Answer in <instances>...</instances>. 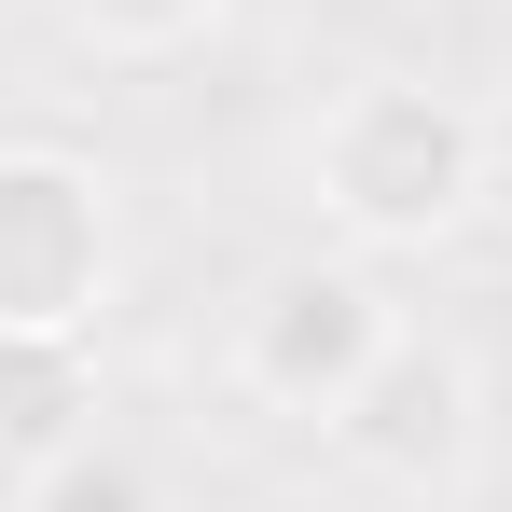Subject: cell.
I'll return each instance as SVG.
<instances>
[{
  "label": "cell",
  "instance_id": "obj_4",
  "mask_svg": "<svg viewBox=\"0 0 512 512\" xmlns=\"http://www.w3.org/2000/svg\"><path fill=\"white\" fill-rule=\"evenodd\" d=\"M402 333L374 263H277L250 305H236V388L263 416H333L346 388L374 374V346Z\"/></svg>",
  "mask_w": 512,
  "mask_h": 512
},
{
  "label": "cell",
  "instance_id": "obj_7",
  "mask_svg": "<svg viewBox=\"0 0 512 512\" xmlns=\"http://www.w3.org/2000/svg\"><path fill=\"white\" fill-rule=\"evenodd\" d=\"M56 14L84 28L97 56H180V42L222 28V0H56Z\"/></svg>",
  "mask_w": 512,
  "mask_h": 512
},
{
  "label": "cell",
  "instance_id": "obj_3",
  "mask_svg": "<svg viewBox=\"0 0 512 512\" xmlns=\"http://www.w3.org/2000/svg\"><path fill=\"white\" fill-rule=\"evenodd\" d=\"M319 429H333L346 471H374V485H402V499H457V485L485 471V388H471V360L443 333H388L374 374H360Z\"/></svg>",
  "mask_w": 512,
  "mask_h": 512
},
{
  "label": "cell",
  "instance_id": "obj_1",
  "mask_svg": "<svg viewBox=\"0 0 512 512\" xmlns=\"http://www.w3.org/2000/svg\"><path fill=\"white\" fill-rule=\"evenodd\" d=\"M305 194L346 250H443L485 208V111L429 70H360L305 125Z\"/></svg>",
  "mask_w": 512,
  "mask_h": 512
},
{
  "label": "cell",
  "instance_id": "obj_6",
  "mask_svg": "<svg viewBox=\"0 0 512 512\" xmlns=\"http://www.w3.org/2000/svg\"><path fill=\"white\" fill-rule=\"evenodd\" d=\"M70 374H84V346H0V429H14L28 457L84 443V429H70Z\"/></svg>",
  "mask_w": 512,
  "mask_h": 512
},
{
  "label": "cell",
  "instance_id": "obj_5",
  "mask_svg": "<svg viewBox=\"0 0 512 512\" xmlns=\"http://www.w3.org/2000/svg\"><path fill=\"white\" fill-rule=\"evenodd\" d=\"M14 512H167V485L125 457V443H56L42 471H28V499Z\"/></svg>",
  "mask_w": 512,
  "mask_h": 512
},
{
  "label": "cell",
  "instance_id": "obj_8",
  "mask_svg": "<svg viewBox=\"0 0 512 512\" xmlns=\"http://www.w3.org/2000/svg\"><path fill=\"white\" fill-rule=\"evenodd\" d=\"M457 512H512V485H499V471H471V485H457Z\"/></svg>",
  "mask_w": 512,
  "mask_h": 512
},
{
  "label": "cell",
  "instance_id": "obj_2",
  "mask_svg": "<svg viewBox=\"0 0 512 512\" xmlns=\"http://www.w3.org/2000/svg\"><path fill=\"white\" fill-rule=\"evenodd\" d=\"M125 291L111 180L56 139H0V346H84Z\"/></svg>",
  "mask_w": 512,
  "mask_h": 512
}]
</instances>
